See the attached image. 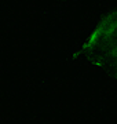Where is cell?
<instances>
[{"mask_svg":"<svg viewBox=\"0 0 117 124\" xmlns=\"http://www.w3.org/2000/svg\"><path fill=\"white\" fill-rule=\"evenodd\" d=\"M83 53L98 69L117 75V11L99 19L83 46Z\"/></svg>","mask_w":117,"mask_h":124,"instance_id":"cell-1","label":"cell"}]
</instances>
